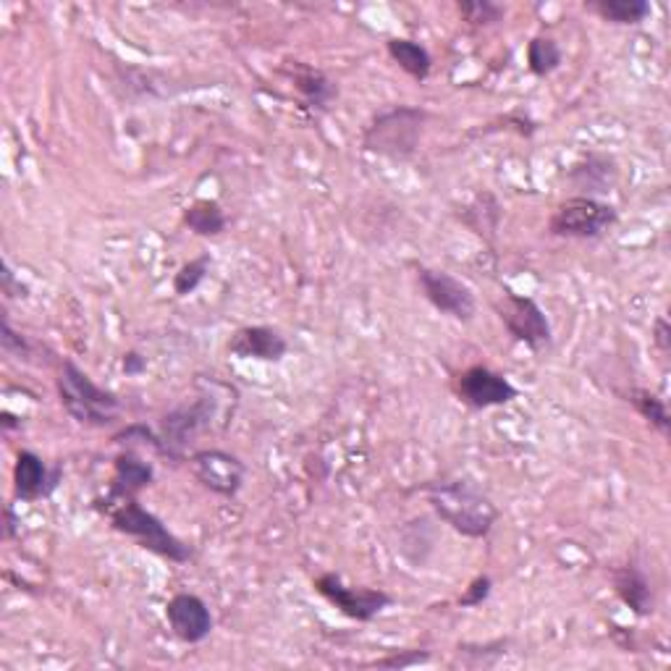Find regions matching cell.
Segmentation results:
<instances>
[{"label": "cell", "instance_id": "8", "mask_svg": "<svg viewBox=\"0 0 671 671\" xmlns=\"http://www.w3.org/2000/svg\"><path fill=\"white\" fill-rule=\"evenodd\" d=\"M454 394L469 409H491L514 401L520 391L507 375L486 365H473L454 378Z\"/></svg>", "mask_w": 671, "mask_h": 671}, {"label": "cell", "instance_id": "6", "mask_svg": "<svg viewBox=\"0 0 671 671\" xmlns=\"http://www.w3.org/2000/svg\"><path fill=\"white\" fill-rule=\"evenodd\" d=\"M496 310H499L501 323L514 341L533 349V352H543L546 346H551V323H548L546 312L541 310L535 299L507 292L496 305Z\"/></svg>", "mask_w": 671, "mask_h": 671}, {"label": "cell", "instance_id": "20", "mask_svg": "<svg viewBox=\"0 0 671 671\" xmlns=\"http://www.w3.org/2000/svg\"><path fill=\"white\" fill-rule=\"evenodd\" d=\"M294 87H297L307 103L315 105V109H326L336 98V84L331 79H328L323 71L307 69V66H299L297 73H294Z\"/></svg>", "mask_w": 671, "mask_h": 671}, {"label": "cell", "instance_id": "21", "mask_svg": "<svg viewBox=\"0 0 671 671\" xmlns=\"http://www.w3.org/2000/svg\"><path fill=\"white\" fill-rule=\"evenodd\" d=\"M561 48L559 43H556L554 37L538 35L530 39L527 45V69L533 77H548V73H554L561 66Z\"/></svg>", "mask_w": 671, "mask_h": 671}, {"label": "cell", "instance_id": "26", "mask_svg": "<svg viewBox=\"0 0 671 671\" xmlns=\"http://www.w3.org/2000/svg\"><path fill=\"white\" fill-rule=\"evenodd\" d=\"M431 661V653L428 650H399V653L386 656V659H378L373 667L378 669H409V667H420V663Z\"/></svg>", "mask_w": 671, "mask_h": 671}, {"label": "cell", "instance_id": "15", "mask_svg": "<svg viewBox=\"0 0 671 671\" xmlns=\"http://www.w3.org/2000/svg\"><path fill=\"white\" fill-rule=\"evenodd\" d=\"M156 478V469L150 462L139 459L134 452H124L113 462V482H111V499H132L139 491H145Z\"/></svg>", "mask_w": 671, "mask_h": 671}, {"label": "cell", "instance_id": "13", "mask_svg": "<svg viewBox=\"0 0 671 671\" xmlns=\"http://www.w3.org/2000/svg\"><path fill=\"white\" fill-rule=\"evenodd\" d=\"M228 352L239 360H263L278 362L286 357L288 344L276 328L271 326H247L239 328L228 341Z\"/></svg>", "mask_w": 671, "mask_h": 671}, {"label": "cell", "instance_id": "30", "mask_svg": "<svg viewBox=\"0 0 671 671\" xmlns=\"http://www.w3.org/2000/svg\"><path fill=\"white\" fill-rule=\"evenodd\" d=\"M145 371H147L145 357H139L137 352L124 354V373H126V375H143Z\"/></svg>", "mask_w": 671, "mask_h": 671}, {"label": "cell", "instance_id": "22", "mask_svg": "<svg viewBox=\"0 0 671 671\" xmlns=\"http://www.w3.org/2000/svg\"><path fill=\"white\" fill-rule=\"evenodd\" d=\"M629 401H633V407L637 412L646 418L650 425L659 431L663 439H669L671 435V418H669V409L663 405V399H659L653 391H648V388H633V391L627 394Z\"/></svg>", "mask_w": 671, "mask_h": 671}, {"label": "cell", "instance_id": "9", "mask_svg": "<svg viewBox=\"0 0 671 671\" xmlns=\"http://www.w3.org/2000/svg\"><path fill=\"white\" fill-rule=\"evenodd\" d=\"M420 288L435 310L454 320H462V323H469V320L475 318V312H478V299H475L473 288L462 284L459 278L448 276L444 271L422 268Z\"/></svg>", "mask_w": 671, "mask_h": 671}, {"label": "cell", "instance_id": "11", "mask_svg": "<svg viewBox=\"0 0 671 671\" xmlns=\"http://www.w3.org/2000/svg\"><path fill=\"white\" fill-rule=\"evenodd\" d=\"M166 619L171 633L186 646H197L213 633V614L207 603L194 593H179L168 601Z\"/></svg>", "mask_w": 671, "mask_h": 671}, {"label": "cell", "instance_id": "19", "mask_svg": "<svg viewBox=\"0 0 671 671\" xmlns=\"http://www.w3.org/2000/svg\"><path fill=\"white\" fill-rule=\"evenodd\" d=\"M588 9L599 13L603 22L622 26L642 24L650 16V3L646 0H595Z\"/></svg>", "mask_w": 671, "mask_h": 671}, {"label": "cell", "instance_id": "3", "mask_svg": "<svg viewBox=\"0 0 671 671\" xmlns=\"http://www.w3.org/2000/svg\"><path fill=\"white\" fill-rule=\"evenodd\" d=\"M58 396L66 412H69L79 425L87 428L111 425L121 409L118 396L100 388L95 380H92L82 367L73 365L71 360H66L64 367H60Z\"/></svg>", "mask_w": 671, "mask_h": 671}, {"label": "cell", "instance_id": "17", "mask_svg": "<svg viewBox=\"0 0 671 671\" xmlns=\"http://www.w3.org/2000/svg\"><path fill=\"white\" fill-rule=\"evenodd\" d=\"M388 56L394 58V64H399L401 71L409 73L412 79H418V82H425V79L431 77L433 69L431 53H428L425 45L414 43V39L407 37L388 39Z\"/></svg>", "mask_w": 671, "mask_h": 671}, {"label": "cell", "instance_id": "28", "mask_svg": "<svg viewBox=\"0 0 671 671\" xmlns=\"http://www.w3.org/2000/svg\"><path fill=\"white\" fill-rule=\"evenodd\" d=\"M3 349L11 354H19V357H22V354L26 357V352H30V346H26V341L22 339V336H16L11 331L9 320L3 323Z\"/></svg>", "mask_w": 671, "mask_h": 671}, {"label": "cell", "instance_id": "18", "mask_svg": "<svg viewBox=\"0 0 671 671\" xmlns=\"http://www.w3.org/2000/svg\"><path fill=\"white\" fill-rule=\"evenodd\" d=\"M184 224L197 237H220L226 231V213L216 200H197L184 211Z\"/></svg>", "mask_w": 671, "mask_h": 671}, {"label": "cell", "instance_id": "23", "mask_svg": "<svg viewBox=\"0 0 671 671\" xmlns=\"http://www.w3.org/2000/svg\"><path fill=\"white\" fill-rule=\"evenodd\" d=\"M207 271H211V258H207V254H203V258H197V260H190V263L181 265L177 276H173V292H177L179 297L192 294L194 288L203 284Z\"/></svg>", "mask_w": 671, "mask_h": 671}, {"label": "cell", "instance_id": "2", "mask_svg": "<svg viewBox=\"0 0 671 671\" xmlns=\"http://www.w3.org/2000/svg\"><path fill=\"white\" fill-rule=\"evenodd\" d=\"M98 509L109 514L116 533L137 541L145 551L173 564H186L192 559V548L181 538H177V535L163 525L160 516L147 512L143 503L137 501V496H132V499H111V496H105V507L100 503Z\"/></svg>", "mask_w": 671, "mask_h": 671}, {"label": "cell", "instance_id": "27", "mask_svg": "<svg viewBox=\"0 0 671 671\" xmlns=\"http://www.w3.org/2000/svg\"><path fill=\"white\" fill-rule=\"evenodd\" d=\"M491 590H493L491 577L478 575L473 582H469V588L465 590V595H459V606L462 609L482 606V603L488 601V595H491Z\"/></svg>", "mask_w": 671, "mask_h": 671}, {"label": "cell", "instance_id": "25", "mask_svg": "<svg viewBox=\"0 0 671 671\" xmlns=\"http://www.w3.org/2000/svg\"><path fill=\"white\" fill-rule=\"evenodd\" d=\"M113 441H116V444H145V446L158 448L160 454H166V444L147 425L124 428V431H118L116 435H113Z\"/></svg>", "mask_w": 671, "mask_h": 671}, {"label": "cell", "instance_id": "24", "mask_svg": "<svg viewBox=\"0 0 671 671\" xmlns=\"http://www.w3.org/2000/svg\"><path fill=\"white\" fill-rule=\"evenodd\" d=\"M469 26H491L503 19V9L491 0H465L456 5Z\"/></svg>", "mask_w": 671, "mask_h": 671}, {"label": "cell", "instance_id": "10", "mask_svg": "<svg viewBox=\"0 0 671 671\" xmlns=\"http://www.w3.org/2000/svg\"><path fill=\"white\" fill-rule=\"evenodd\" d=\"M192 473L207 491L231 499L244 486L247 467L239 456L220 452V448H203L192 456Z\"/></svg>", "mask_w": 671, "mask_h": 671}, {"label": "cell", "instance_id": "12", "mask_svg": "<svg viewBox=\"0 0 671 671\" xmlns=\"http://www.w3.org/2000/svg\"><path fill=\"white\" fill-rule=\"evenodd\" d=\"M60 469H48L43 456L35 452H19L13 465V493L19 501H39L56 491Z\"/></svg>", "mask_w": 671, "mask_h": 671}, {"label": "cell", "instance_id": "7", "mask_svg": "<svg viewBox=\"0 0 671 671\" xmlns=\"http://www.w3.org/2000/svg\"><path fill=\"white\" fill-rule=\"evenodd\" d=\"M312 585L333 609H339L341 614L354 622H373L375 616L394 603L391 595L384 593V590L344 585V580L336 572L320 575Z\"/></svg>", "mask_w": 671, "mask_h": 671}, {"label": "cell", "instance_id": "29", "mask_svg": "<svg viewBox=\"0 0 671 671\" xmlns=\"http://www.w3.org/2000/svg\"><path fill=\"white\" fill-rule=\"evenodd\" d=\"M653 344L659 346L661 354L671 352V326L667 323V318H659L653 323Z\"/></svg>", "mask_w": 671, "mask_h": 671}, {"label": "cell", "instance_id": "1", "mask_svg": "<svg viewBox=\"0 0 671 671\" xmlns=\"http://www.w3.org/2000/svg\"><path fill=\"white\" fill-rule=\"evenodd\" d=\"M425 496L439 520L465 538H486L501 516L496 503L473 480L454 478L428 482Z\"/></svg>", "mask_w": 671, "mask_h": 671}, {"label": "cell", "instance_id": "16", "mask_svg": "<svg viewBox=\"0 0 671 671\" xmlns=\"http://www.w3.org/2000/svg\"><path fill=\"white\" fill-rule=\"evenodd\" d=\"M569 179H572V184L577 186V190L588 192L585 197H593V192L601 194V192L612 190L616 181V163H614V158L593 152V156H588L585 160H580V163L572 166Z\"/></svg>", "mask_w": 671, "mask_h": 671}, {"label": "cell", "instance_id": "4", "mask_svg": "<svg viewBox=\"0 0 671 671\" xmlns=\"http://www.w3.org/2000/svg\"><path fill=\"white\" fill-rule=\"evenodd\" d=\"M428 113L420 109H394L380 113L378 118L367 126L365 132V150L378 152L391 160H407L418 150L422 137V124Z\"/></svg>", "mask_w": 671, "mask_h": 671}, {"label": "cell", "instance_id": "14", "mask_svg": "<svg viewBox=\"0 0 671 671\" xmlns=\"http://www.w3.org/2000/svg\"><path fill=\"white\" fill-rule=\"evenodd\" d=\"M614 590L619 595L624 606H629V612L637 616H650L656 609V595L653 588H650L648 575L642 572L637 564H624V567H616L614 575Z\"/></svg>", "mask_w": 671, "mask_h": 671}, {"label": "cell", "instance_id": "5", "mask_svg": "<svg viewBox=\"0 0 671 671\" xmlns=\"http://www.w3.org/2000/svg\"><path fill=\"white\" fill-rule=\"evenodd\" d=\"M619 218L614 205L603 203L599 197H569L556 205L548 231L561 239H595L603 231H609Z\"/></svg>", "mask_w": 671, "mask_h": 671}]
</instances>
